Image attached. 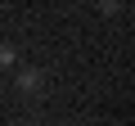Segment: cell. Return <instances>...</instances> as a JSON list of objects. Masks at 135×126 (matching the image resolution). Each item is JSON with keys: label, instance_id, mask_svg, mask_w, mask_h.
<instances>
[{"label": "cell", "instance_id": "6da1fadb", "mask_svg": "<svg viewBox=\"0 0 135 126\" xmlns=\"http://www.w3.org/2000/svg\"><path fill=\"white\" fill-rule=\"evenodd\" d=\"M41 86H45V77H41L36 68H23V72H18V90H23V95H36Z\"/></svg>", "mask_w": 135, "mask_h": 126}, {"label": "cell", "instance_id": "7a4b0ae2", "mask_svg": "<svg viewBox=\"0 0 135 126\" xmlns=\"http://www.w3.org/2000/svg\"><path fill=\"white\" fill-rule=\"evenodd\" d=\"M14 59H18V50L9 41H0V68H14Z\"/></svg>", "mask_w": 135, "mask_h": 126}]
</instances>
